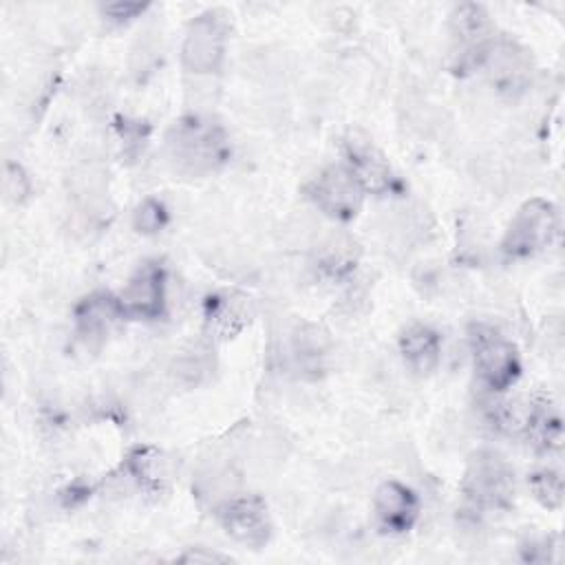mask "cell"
<instances>
[{"label":"cell","instance_id":"obj_1","mask_svg":"<svg viewBox=\"0 0 565 565\" xmlns=\"http://www.w3.org/2000/svg\"><path fill=\"white\" fill-rule=\"evenodd\" d=\"M166 159L185 177H205L223 168L230 159L225 128L212 117L188 115L166 132Z\"/></svg>","mask_w":565,"mask_h":565},{"label":"cell","instance_id":"obj_2","mask_svg":"<svg viewBox=\"0 0 565 565\" xmlns=\"http://www.w3.org/2000/svg\"><path fill=\"white\" fill-rule=\"evenodd\" d=\"M468 347L475 373L481 386L490 393H503L516 384L521 375V358L510 338L488 322L468 327Z\"/></svg>","mask_w":565,"mask_h":565},{"label":"cell","instance_id":"obj_3","mask_svg":"<svg viewBox=\"0 0 565 565\" xmlns=\"http://www.w3.org/2000/svg\"><path fill=\"white\" fill-rule=\"evenodd\" d=\"M459 488L472 510L499 512L514 501V470L499 452L479 450L470 457Z\"/></svg>","mask_w":565,"mask_h":565},{"label":"cell","instance_id":"obj_4","mask_svg":"<svg viewBox=\"0 0 565 565\" xmlns=\"http://www.w3.org/2000/svg\"><path fill=\"white\" fill-rule=\"evenodd\" d=\"M558 234V212L547 199L534 196L525 201L510 218L501 238V252L510 258H530L545 247Z\"/></svg>","mask_w":565,"mask_h":565},{"label":"cell","instance_id":"obj_5","mask_svg":"<svg viewBox=\"0 0 565 565\" xmlns=\"http://www.w3.org/2000/svg\"><path fill=\"white\" fill-rule=\"evenodd\" d=\"M227 33V20L216 9L203 11L196 18H192L181 44L183 68L196 75L216 73L225 60Z\"/></svg>","mask_w":565,"mask_h":565},{"label":"cell","instance_id":"obj_6","mask_svg":"<svg viewBox=\"0 0 565 565\" xmlns=\"http://www.w3.org/2000/svg\"><path fill=\"white\" fill-rule=\"evenodd\" d=\"M309 201L329 218L338 223L353 221L364 203L366 192L358 183V179L342 166L333 163L322 168L309 183H307Z\"/></svg>","mask_w":565,"mask_h":565},{"label":"cell","instance_id":"obj_7","mask_svg":"<svg viewBox=\"0 0 565 565\" xmlns=\"http://www.w3.org/2000/svg\"><path fill=\"white\" fill-rule=\"evenodd\" d=\"M221 530L236 543L258 550L271 539V516L258 494H230L214 508Z\"/></svg>","mask_w":565,"mask_h":565},{"label":"cell","instance_id":"obj_8","mask_svg":"<svg viewBox=\"0 0 565 565\" xmlns=\"http://www.w3.org/2000/svg\"><path fill=\"white\" fill-rule=\"evenodd\" d=\"M340 152L342 166L358 179L366 194L380 196L395 188V174L388 159L366 132L349 130L340 141Z\"/></svg>","mask_w":565,"mask_h":565},{"label":"cell","instance_id":"obj_9","mask_svg":"<svg viewBox=\"0 0 565 565\" xmlns=\"http://www.w3.org/2000/svg\"><path fill=\"white\" fill-rule=\"evenodd\" d=\"M452 55L459 68H479L486 51L497 38V29L481 4L466 2L450 13Z\"/></svg>","mask_w":565,"mask_h":565},{"label":"cell","instance_id":"obj_10","mask_svg":"<svg viewBox=\"0 0 565 565\" xmlns=\"http://www.w3.org/2000/svg\"><path fill=\"white\" fill-rule=\"evenodd\" d=\"M166 287L168 274L161 260L141 263L126 280L119 302L126 318L159 320L166 316Z\"/></svg>","mask_w":565,"mask_h":565},{"label":"cell","instance_id":"obj_11","mask_svg":"<svg viewBox=\"0 0 565 565\" xmlns=\"http://www.w3.org/2000/svg\"><path fill=\"white\" fill-rule=\"evenodd\" d=\"M479 68L486 71L490 84L503 95H519L532 79V60L525 49L501 35L486 51Z\"/></svg>","mask_w":565,"mask_h":565},{"label":"cell","instance_id":"obj_12","mask_svg":"<svg viewBox=\"0 0 565 565\" xmlns=\"http://www.w3.org/2000/svg\"><path fill=\"white\" fill-rule=\"evenodd\" d=\"M124 318L126 313L119 296L108 291H93L82 298L73 311L75 335L86 349H99Z\"/></svg>","mask_w":565,"mask_h":565},{"label":"cell","instance_id":"obj_13","mask_svg":"<svg viewBox=\"0 0 565 565\" xmlns=\"http://www.w3.org/2000/svg\"><path fill=\"white\" fill-rule=\"evenodd\" d=\"M373 514L384 534H406L419 516V499L408 486L388 479L373 494Z\"/></svg>","mask_w":565,"mask_h":565},{"label":"cell","instance_id":"obj_14","mask_svg":"<svg viewBox=\"0 0 565 565\" xmlns=\"http://www.w3.org/2000/svg\"><path fill=\"white\" fill-rule=\"evenodd\" d=\"M252 318L249 298L238 291H221L205 300L203 327L212 344L238 335Z\"/></svg>","mask_w":565,"mask_h":565},{"label":"cell","instance_id":"obj_15","mask_svg":"<svg viewBox=\"0 0 565 565\" xmlns=\"http://www.w3.org/2000/svg\"><path fill=\"white\" fill-rule=\"evenodd\" d=\"M329 355V335L309 322L296 324L289 333L287 347V362L296 377L302 380H318L327 369Z\"/></svg>","mask_w":565,"mask_h":565},{"label":"cell","instance_id":"obj_16","mask_svg":"<svg viewBox=\"0 0 565 565\" xmlns=\"http://www.w3.org/2000/svg\"><path fill=\"white\" fill-rule=\"evenodd\" d=\"M404 364L415 375H430L441 360V335L437 329L424 322L408 324L397 340Z\"/></svg>","mask_w":565,"mask_h":565},{"label":"cell","instance_id":"obj_17","mask_svg":"<svg viewBox=\"0 0 565 565\" xmlns=\"http://www.w3.org/2000/svg\"><path fill=\"white\" fill-rule=\"evenodd\" d=\"M121 468L143 490H161L168 481V459L154 446H135Z\"/></svg>","mask_w":565,"mask_h":565},{"label":"cell","instance_id":"obj_18","mask_svg":"<svg viewBox=\"0 0 565 565\" xmlns=\"http://www.w3.org/2000/svg\"><path fill=\"white\" fill-rule=\"evenodd\" d=\"M358 249L355 243L335 238L318 252V271L331 280H340L355 267Z\"/></svg>","mask_w":565,"mask_h":565},{"label":"cell","instance_id":"obj_19","mask_svg":"<svg viewBox=\"0 0 565 565\" xmlns=\"http://www.w3.org/2000/svg\"><path fill=\"white\" fill-rule=\"evenodd\" d=\"M214 371V358H212V347L210 344H196L188 351H183L177 358V375L179 380H183L185 384H201L210 377V373Z\"/></svg>","mask_w":565,"mask_h":565},{"label":"cell","instance_id":"obj_20","mask_svg":"<svg viewBox=\"0 0 565 565\" xmlns=\"http://www.w3.org/2000/svg\"><path fill=\"white\" fill-rule=\"evenodd\" d=\"M527 486H530L532 497L543 508H550V510L561 508V503H563V477H561L558 470H552V468L534 470L527 477Z\"/></svg>","mask_w":565,"mask_h":565},{"label":"cell","instance_id":"obj_21","mask_svg":"<svg viewBox=\"0 0 565 565\" xmlns=\"http://www.w3.org/2000/svg\"><path fill=\"white\" fill-rule=\"evenodd\" d=\"M168 223V207L163 201L148 196L132 212V225L139 234H157Z\"/></svg>","mask_w":565,"mask_h":565},{"label":"cell","instance_id":"obj_22","mask_svg":"<svg viewBox=\"0 0 565 565\" xmlns=\"http://www.w3.org/2000/svg\"><path fill=\"white\" fill-rule=\"evenodd\" d=\"M4 192L15 203H22L29 196L31 181H29L26 172L22 170V166L7 163V168H4Z\"/></svg>","mask_w":565,"mask_h":565},{"label":"cell","instance_id":"obj_23","mask_svg":"<svg viewBox=\"0 0 565 565\" xmlns=\"http://www.w3.org/2000/svg\"><path fill=\"white\" fill-rule=\"evenodd\" d=\"M146 7L148 4H141V2H110L104 7V15L113 24H126L139 13H143Z\"/></svg>","mask_w":565,"mask_h":565},{"label":"cell","instance_id":"obj_24","mask_svg":"<svg viewBox=\"0 0 565 565\" xmlns=\"http://www.w3.org/2000/svg\"><path fill=\"white\" fill-rule=\"evenodd\" d=\"M183 563H223L230 561V556L218 554V552H207L205 547H190L185 554L179 556Z\"/></svg>","mask_w":565,"mask_h":565}]
</instances>
